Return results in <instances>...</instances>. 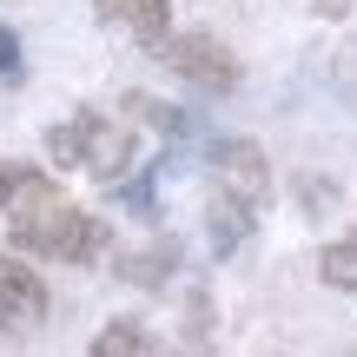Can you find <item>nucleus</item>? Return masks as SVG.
<instances>
[{"mask_svg": "<svg viewBox=\"0 0 357 357\" xmlns=\"http://www.w3.org/2000/svg\"><path fill=\"white\" fill-rule=\"evenodd\" d=\"M0 218H7V245H20L26 258H47V265L113 258V218L73 205L47 166H26V159L0 166Z\"/></svg>", "mask_w": 357, "mask_h": 357, "instance_id": "f257e3e1", "label": "nucleus"}, {"mask_svg": "<svg viewBox=\"0 0 357 357\" xmlns=\"http://www.w3.org/2000/svg\"><path fill=\"white\" fill-rule=\"evenodd\" d=\"M47 159L53 166H79V172L113 185V178H126V166H132V126L86 106V113L60 119V126L47 132Z\"/></svg>", "mask_w": 357, "mask_h": 357, "instance_id": "f03ea898", "label": "nucleus"}, {"mask_svg": "<svg viewBox=\"0 0 357 357\" xmlns=\"http://www.w3.org/2000/svg\"><path fill=\"white\" fill-rule=\"evenodd\" d=\"M47 324V278L26 265L20 245H0V344H20Z\"/></svg>", "mask_w": 357, "mask_h": 357, "instance_id": "7ed1b4c3", "label": "nucleus"}, {"mask_svg": "<svg viewBox=\"0 0 357 357\" xmlns=\"http://www.w3.org/2000/svg\"><path fill=\"white\" fill-rule=\"evenodd\" d=\"M153 53L166 60V73H178L199 93H231L238 86V60H231V47L218 33H166Z\"/></svg>", "mask_w": 357, "mask_h": 357, "instance_id": "20e7f679", "label": "nucleus"}, {"mask_svg": "<svg viewBox=\"0 0 357 357\" xmlns=\"http://www.w3.org/2000/svg\"><path fill=\"white\" fill-rule=\"evenodd\" d=\"M212 185L231 192V199H245L258 212V205L271 199V159L258 153L252 139H218L212 146Z\"/></svg>", "mask_w": 357, "mask_h": 357, "instance_id": "39448f33", "label": "nucleus"}, {"mask_svg": "<svg viewBox=\"0 0 357 357\" xmlns=\"http://www.w3.org/2000/svg\"><path fill=\"white\" fill-rule=\"evenodd\" d=\"M106 26H126L139 47H159L172 33V0H93Z\"/></svg>", "mask_w": 357, "mask_h": 357, "instance_id": "423d86ee", "label": "nucleus"}, {"mask_svg": "<svg viewBox=\"0 0 357 357\" xmlns=\"http://www.w3.org/2000/svg\"><path fill=\"white\" fill-rule=\"evenodd\" d=\"M252 218H258V212H252L245 199H231V192H218V185H212V205H205V231H212V252H218V258H231L245 238H252Z\"/></svg>", "mask_w": 357, "mask_h": 357, "instance_id": "0eeeda50", "label": "nucleus"}, {"mask_svg": "<svg viewBox=\"0 0 357 357\" xmlns=\"http://www.w3.org/2000/svg\"><path fill=\"white\" fill-rule=\"evenodd\" d=\"M172 265H178V238H153L146 252H126V258H119V278H126V284H166Z\"/></svg>", "mask_w": 357, "mask_h": 357, "instance_id": "6e6552de", "label": "nucleus"}, {"mask_svg": "<svg viewBox=\"0 0 357 357\" xmlns=\"http://www.w3.org/2000/svg\"><path fill=\"white\" fill-rule=\"evenodd\" d=\"M146 351H159V337L146 331L139 318H113L100 337H93V357H146Z\"/></svg>", "mask_w": 357, "mask_h": 357, "instance_id": "1a4fd4ad", "label": "nucleus"}, {"mask_svg": "<svg viewBox=\"0 0 357 357\" xmlns=\"http://www.w3.org/2000/svg\"><path fill=\"white\" fill-rule=\"evenodd\" d=\"M318 278L331 284V291H357V225L318 252Z\"/></svg>", "mask_w": 357, "mask_h": 357, "instance_id": "9d476101", "label": "nucleus"}, {"mask_svg": "<svg viewBox=\"0 0 357 357\" xmlns=\"http://www.w3.org/2000/svg\"><path fill=\"white\" fill-rule=\"evenodd\" d=\"M132 113H139L146 119V126H159V132H172V139H178V132H185V113H178V106H159V100H146V93H132Z\"/></svg>", "mask_w": 357, "mask_h": 357, "instance_id": "9b49d317", "label": "nucleus"}, {"mask_svg": "<svg viewBox=\"0 0 357 357\" xmlns=\"http://www.w3.org/2000/svg\"><path fill=\"white\" fill-rule=\"evenodd\" d=\"M185 344H212V298H205V291H192L185 298Z\"/></svg>", "mask_w": 357, "mask_h": 357, "instance_id": "f8f14e48", "label": "nucleus"}, {"mask_svg": "<svg viewBox=\"0 0 357 357\" xmlns=\"http://www.w3.org/2000/svg\"><path fill=\"white\" fill-rule=\"evenodd\" d=\"M0 73H20V40L0 33Z\"/></svg>", "mask_w": 357, "mask_h": 357, "instance_id": "ddd939ff", "label": "nucleus"}, {"mask_svg": "<svg viewBox=\"0 0 357 357\" xmlns=\"http://www.w3.org/2000/svg\"><path fill=\"white\" fill-rule=\"evenodd\" d=\"M311 13H318V20H344L351 0H311Z\"/></svg>", "mask_w": 357, "mask_h": 357, "instance_id": "4468645a", "label": "nucleus"}]
</instances>
